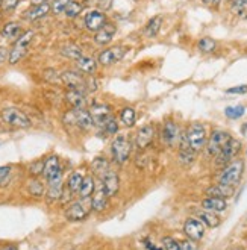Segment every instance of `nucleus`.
Listing matches in <instances>:
<instances>
[{
    "instance_id": "cd10ccee",
    "label": "nucleus",
    "mask_w": 247,
    "mask_h": 250,
    "mask_svg": "<svg viewBox=\"0 0 247 250\" xmlns=\"http://www.w3.org/2000/svg\"><path fill=\"white\" fill-rule=\"evenodd\" d=\"M26 187H27L29 194H31L32 197H37V199L42 197V196L46 194V191H47V188L44 187V184H42L38 178L29 179L27 184H26Z\"/></svg>"
},
{
    "instance_id": "b1692460",
    "label": "nucleus",
    "mask_w": 247,
    "mask_h": 250,
    "mask_svg": "<svg viewBox=\"0 0 247 250\" xmlns=\"http://www.w3.org/2000/svg\"><path fill=\"white\" fill-rule=\"evenodd\" d=\"M65 100H67V104L73 109H79V108H85L86 106L85 93L79 91V90H67Z\"/></svg>"
},
{
    "instance_id": "49530a36",
    "label": "nucleus",
    "mask_w": 247,
    "mask_h": 250,
    "mask_svg": "<svg viewBox=\"0 0 247 250\" xmlns=\"http://www.w3.org/2000/svg\"><path fill=\"white\" fill-rule=\"evenodd\" d=\"M9 61V50L3 46H0V65Z\"/></svg>"
},
{
    "instance_id": "412c9836",
    "label": "nucleus",
    "mask_w": 247,
    "mask_h": 250,
    "mask_svg": "<svg viewBox=\"0 0 247 250\" xmlns=\"http://www.w3.org/2000/svg\"><path fill=\"white\" fill-rule=\"evenodd\" d=\"M202 208L206 211H211V212H215V214H222L227 208V202H226V199H222V197L206 196L202 200Z\"/></svg>"
},
{
    "instance_id": "9d476101",
    "label": "nucleus",
    "mask_w": 247,
    "mask_h": 250,
    "mask_svg": "<svg viewBox=\"0 0 247 250\" xmlns=\"http://www.w3.org/2000/svg\"><path fill=\"white\" fill-rule=\"evenodd\" d=\"M126 52H127V47L124 46H112V47L103 49L97 56V62L103 67H109L115 62L122 61Z\"/></svg>"
},
{
    "instance_id": "6e6552de",
    "label": "nucleus",
    "mask_w": 247,
    "mask_h": 250,
    "mask_svg": "<svg viewBox=\"0 0 247 250\" xmlns=\"http://www.w3.org/2000/svg\"><path fill=\"white\" fill-rule=\"evenodd\" d=\"M181 137H182L181 126L173 119H167L163 123V127H161V141H163V144L167 146V147H176L181 143Z\"/></svg>"
},
{
    "instance_id": "f3484780",
    "label": "nucleus",
    "mask_w": 247,
    "mask_h": 250,
    "mask_svg": "<svg viewBox=\"0 0 247 250\" xmlns=\"http://www.w3.org/2000/svg\"><path fill=\"white\" fill-rule=\"evenodd\" d=\"M100 182L103 184V187L106 189V194L109 196V199L114 197V196H117L119 189H120V178H119V174L115 173L112 168H109L103 176H102Z\"/></svg>"
},
{
    "instance_id": "72a5a7b5",
    "label": "nucleus",
    "mask_w": 247,
    "mask_h": 250,
    "mask_svg": "<svg viewBox=\"0 0 247 250\" xmlns=\"http://www.w3.org/2000/svg\"><path fill=\"white\" fill-rule=\"evenodd\" d=\"M217 41L209 38V37H203L197 41V49L202 52V53H214L217 50Z\"/></svg>"
},
{
    "instance_id": "a211bd4d",
    "label": "nucleus",
    "mask_w": 247,
    "mask_h": 250,
    "mask_svg": "<svg viewBox=\"0 0 247 250\" xmlns=\"http://www.w3.org/2000/svg\"><path fill=\"white\" fill-rule=\"evenodd\" d=\"M85 200L81 199V202H75L71 203L70 207L65 209V218L68 222H82L90 214V209L83 205Z\"/></svg>"
},
{
    "instance_id": "dca6fc26",
    "label": "nucleus",
    "mask_w": 247,
    "mask_h": 250,
    "mask_svg": "<svg viewBox=\"0 0 247 250\" xmlns=\"http://www.w3.org/2000/svg\"><path fill=\"white\" fill-rule=\"evenodd\" d=\"M90 112L93 115L94 126H99V127L103 126L106 120L112 117V109L106 104H93L90 108Z\"/></svg>"
},
{
    "instance_id": "de8ad7c7",
    "label": "nucleus",
    "mask_w": 247,
    "mask_h": 250,
    "mask_svg": "<svg viewBox=\"0 0 247 250\" xmlns=\"http://www.w3.org/2000/svg\"><path fill=\"white\" fill-rule=\"evenodd\" d=\"M144 244H146V246H147V249H149V250H163V249H159V247H156L155 244L149 243V240H144Z\"/></svg>"
},
{
    "instance_id": "393cba45",
    "label": "nucleus",
    "mask_w": 247,
    "mask_h": 250,
    "mask_svg": "<svg viewBox=\"0 0 247 250\" xmlns=\"http://www.w3.org/2000/svg\"><path fill=\"white\" fill-rule=\"evenodd\" d=\"M60 171H62L61 168V163H60V158L56 155H50L46 161H44V170H42V176H44V179H50L52 176L58 174Z\"/></svg>"
},
{
    "instance_id": "a878e982",
    "label": "nucleus",
    "mask_w": 247,
    "mask_h": 250,
    "mask_svg": "<svg viewBox=\"0 0 247 250\" xmlns=\"http://www.w3.org/2000/svg\"><path fill=\"white\" fill-rule=\"evenodd\" d=\"M161 26H163V17L161 16H155L152 17L146 26H144L143 29V35L146 38H153L159 34V31H161Z\"/></svg>"
},
{
    "instance_id": "a19ab883",
    "label": "nucleus",
    "mask_w": 247,
    "mask_h": 250,
    "mask_svg": "<svg viewBox=\"0 0 247 250\" xmlns=\"http://www.w3.org/2000/svg\"><path fill=\"white\" fill-rule=\"evenodd\" d=\"M68 2H70V0H53V2L50 3L52 12L56 14V16H58V14H62L65 11L67 5H68Z\"/></svg>"
},
{
    "instance_id": "58836bf2",
    "label": "nucleus",
    "mask_w": 247,
    "mask_h": 250,
    "mask_svg": "<svg viewBox=\"0 0 247 250\" xmlns=\"http://www.w3.org/2000/svg\"><path fill=\"white\" fill-rule=\"evenodd\" d=\"M102 129H103V132L106 135H115L119 132V122H117V119L112 115L111 119H108L106 120V123L102 126Z\"/></svg>"
},
{
    "instance_id": "2eb2a0df",
    "label": "nucleus",
    "mask_w": 247,
    "mask_h": 250,
    "mask_svg": "<svg viewBox=\"0 0 247 250\" xmlns=\"http://www.w3.org/2000/svg\"><path fill=\"white\" fill-rule=\"evenodd\" d=\"M108 200H109V196L106 194V189L103 187V184L99 182L96 185V191L94 194L91 196V209L94 212H103L106 208H108Z\"/></svg>"
},
{
    "instance_id": "c85d7f7f",
    "label": "nucleus",
    "mask_w": 247,
    "mask_h": 250,
    "mask_svg": "<svg viewBox=\"0 0 247 250\" xmlns=\"http://www.w3.org/2000/svg\"><path fill=\"white\" fill-rule=\"evenodd\" d=\"M76 67L82 71V73H86V75H94L96 70H97V62L96 60H93L91 56H82L76 61Z\"/></svg>"
},
{
    "instance_id": "603ef678",
    "label": "nucleus",
    "mask_w": 247,
    "mask_h": 250,
    "mask_svg": "<svg viewBox=\"0 0 247 250\" xmlns=\"http://www.w3.org/2000/svg\"><path fill=\"white\" fill-rule=\"evenodd\" d=\"M2 17H3V16H2V12H0V20H2Z\"/></svg>"
},
{
    "instance_id": "2f4dec72",
    "label": "nucleus",
    "mask_w": 247,
    "mask_h": 250,
    "mask_svg": "<svg viewBox=\"0 0 247 250\" xmlns=\"http://www.w3.org/2000/svg\"><path fill=\"white\" fill-rule=\"evenodd\" d=\"M120 120L126 127H132L137 123V112L134 108L126 106L120 111Z\"/></svg>"
},
{
    "instance_id": "f704fd0d",
    "label": "nucleus",
    "mask_w": 247,
    "mask_h": 250,
    "mask_svg": "<svg viewBox=\"0 0 247 250\" xmlns=\"http://www.w3.org/2000/svg\"><path fill=\"white\" fill-rule=\"evenodd\" d=\"M91 167H93V171L99 176V178H102L111 167H109V163L103 158V156H97L93 159V163H91Z\"/></svg>"
},
{
    "instance_id": "4c0bfd02",
    "label": "nucleus",
    "mask_w": 247,
    "mask_h": 250,
    "mask_svg": "<svg viewBox=\"0 0 247 250\" xmlns=\"http://www.w3.org/2000/svg\"><path fill=\"white\" fill-rule=\"evenodd\" d=\"M230 11L237 17H243L247 12V0H232L230 2Z\"/></svg>"
},
{
    "instance_id": "f03ea898",
    "label": "nucleus",
    "mask_w": 247,
    "mask_h": 250,
    "mask_svg": "<svg viewBox=\"0 0 247 250\" xmlns=\"http://www.w3.org/2000/svg\"><path fill=\"white\" fill-rule=\"evenodd\" d=\"M243 173H244V161L241 158H237L220 170L219 176H217V182L235 188L243 178Z\"/></svg>"
},
{
    "instance_id": "0eeeda50",
    "label": "nucleus",
    "mask_w": 247,
    "mask_h": 250,
    "mask_svg": "<svg viewBox=\"0 0 247 250\" xmlns=\"http://www.w3.org/2000/svg\"><path fill=\"white\" fill-rule=\"evenodd\" d=\"M65 123H68L71 126H76L81 130H90L94 126V120H93L91 112L85 108L71 109L70 112H67Z\"/></svg>"
},
{
    "instance_id": "1a4fd4ad",
    "label": "nucleus",
    "mask_w": 247,
    "mask_h": 250,
    "mask_svg": "<svg viewBox=\"0 0 247 250\" xmlns=\"http://www.w3.org/2000/svg\"><path fill=\"white\" fill-rule=\"evenodd\" d=\"M2 120L12 126V127H17V129H27L32 126L31 119L19 108H6L2 111Z\"/></svg>"
},
{
    "instance_id": "7c9ffc66",
    "label": "nucleus",
    "mask_w": 247,
    "mask_h": 250,
    "mask_svg": "<svg viewBox=\"0 0 247 250\" xmlns=\"http://www.w3.org/2000/svg\"><path fill=\"white\" fill-rule=\"evenodd\" d=\"M61 55L65 56V58H68V60H75V61H78L79 58L83 56V52H82V49H81L79 46H76V44L68 42V44H65V46L61 49Z\"/></svg>"
},
{
    "instance_id": "f8f14e48",
    "label": "nucleus",
    "mask_w": 247,
    "mask_h": 250,
    "mask_svg": "<svg viewBox=\"0 0 247 250\" xmlns=\"http://www.w3.org/2000/svg\"><path fill=\"white\" fill-rule=\"evenodd\" d=\"M108 23V19H106V14L100 9H93V11H88L85 14L83 17V24L86 27V31L90 32H99L102 27Z\"/></svg>"
},
{
    "instance_id": "9b49d317",
    "label": "nucleus",
    "mask_w": 247,
    "mask_h": 250,
    "mask_svg": "<svg viewBox=\"0 0 247 250\" xmlns=\"http://www.w3.org/2000/svg\"><path fill=\"white\" fill-rule=\"evenodd\" d=\"M205 230H206V226L203 225L197 217H190V218L185 220L184 233H185L186 238L199 243L203 240V237H205Z\"/></svg>"
},
{
    "instance_id": "f257e3e1",
    "label": "nucleus",
    "mask_w": 247,
    "mask_h": 250,
    "mask_svg": "<svg viewBox=\"0 0 247 250\" xmlns=\"http://www.w3.org/2000/svg\"><path fill=\"white\" fill-rule=\"evenodd\" d=\"M185 135V140L188 143V146L191 147V150L196 152V153H200L205 150L206 147V143H208V129L206 126L200 123V122H194L188 126L184 132Z\"/></svg>"
},
{
    "instance_id": "79ce46f5",
    "label": "nucleus",
    "mask_w": 247,
    "mask_h": 250,
    "mask_svg": "<svg viewBox=\"0 0 247 250\" xmlns=\"http://www.w3.org/2000/svg\"><path fill=\"white\" fill-rule=\"evenodd\" d=\"M9 178H11V167L9 166L0 167V187H5Z\"/></svg>"
},
{
    "instance_id": "7ed1b4c3",
    "label": "nucleus",
    "mask_w": 247,
    "mask_h": 250,
    "mask_svg": "<svg viewBox=\"0 0 247 250\" xmlns=\"http://www.w3.org/2000/svg\"><path fill=\"white\" fill-rule=\"evenodd\" d=\"M241 147H243L241 141L238 138L232 137L226 143V146L222 149V152L214 158V167L222 170L223 167H226L227 164H230L232 161L238 158V153L241 152Z\"/></svg>"
},
{
    "instance_id": "37998d69",
    "label": "nucleus",
    "mask_w": 247,
    "mask_h": 250,
    "mask_svg": "<svg viewBox=\"0 0 247 250\" xmlns=\"http://www.w3.org/2000/svg\"><path fill=\"white\" fill-rule=\"evenodd\" d=\"M19 2H20V0H2V9L5 12H11V11H14L17 8Z\"/></svg>"
},
{
    "instance_id": "c03bdc74",
    "label": "nucleus",
    "mask_w": 247,
    "mask_h": 250,
    "mask_svg": "<svg viewBox=\"0 0 247 250\" xmlns=\"http://www.w3.org/2000/svg\"><path fill=\"white\" fill-rule=\"evenodd\" d=\"M227 94H247V83L246 85H238V86H232L226 90Z\"/></svg>"
},
{
    "instance_id": "3c124183",
    "label": "nucleus",
    "mask_w": 247,
    "mask_h": 250,
    "mask_svg": "<svg viewBox=\"0 0 247 250\" xmlns=\"http://www.w3.org/2000/svg\"><path fill=\"white\" fill-rule=\"evenodd\" d=\"M223 2V0H212V3H211V6H219L220 3Z\"/></svg>"
},
{
    "instance_id": "aec40b11",
    "label": "nucleus",
    "mask_w": 247,
    "mask_h": 250,
    "mask_svg": "<svg viewBox=\"0 0 247 250\" xmlns=\"http://www.w3.org/2000/svg\"><path fill=\"white\" fill-rule=\"evenodd\" d=\"M115 32H117V27H115V24L106 23L99 32L94 34V42L97 44V46H106V44H109L114 40Z\"/></svg>"
},
{
    "instance_id": "39448f33",
    "label": "nucleus",
    "mask_w": 247,
    "mask_h": 250,
    "mask_svg": "<svg viewBox=\"0 0 247 250\" xmlns=\"http://www.w3.org/2000/svg\"><path fill=\"white\" fill-rule=\"evenodd\" d=\"M232 138V135L229 134L227 130L225 129H214L209 137H208V143H206V147H205V153L209 156V158H215L222 152V149L226 146V143Z\"/></svg>"
},
{
    "instance_id": "4468645a",
    "label": "nucleus",
    "mask_w": 247,
    "mask_h": 250,
    "mask_svg": "<svg viewBox=\"0 0 247 250\" xmlns=\"http://www.w3.org/2000/svg\"><path fill=\"white\" fill-rule=\"evenodd\" d=\"M155 126L153 125H144L141 126L137 134H135V146L138 147L140 150L147 149V147L153 143L155 140Z\"/></svg>"
},
{
    "instance_id": "e433bc0d",
    "label": "nucleus",
    "mask_w": 247,
    "mask_h": 250,
    "mask_svg": "<svg viewBox=\"0 0 247 250\" xmlns=\"http://www.w3.org/2000/svg\"><path fill=\"white\" fill-rule=\"evenodd\" d=\"M244 114H246V106H243V105H234V106L225 108V115L230 120H238Z\"/></svg>"
},
{
    "instance_id": "8fccbe9b",
    "label": "nucleus",
    "mask_w": 247,
    "mask_h": 250,
    "mask_svg": "<svg viewBox=\"0 0 247 250\" xmlns=\"http://www.w3.org/2000/svg\"><path fill=\"white\" fill-rule=\"evenodd\" d=\"M0 250H17V247L16 246H5V247H2Z\"/></svg>"
},
{
    "instance_id": "5fc2aeb1",
    "label": "nucleus",
    "mask_w": 247,
    "mask_h": 250,
    "mask_svg": "<svg viewBox=\"0 0 247 250\" xmlns=\"http://www.w3.org/2000/svg\"><path fill=\"white\" fill-rule=\"evenodd\" d=\"M229 2H232V0H229Z\"/></svg>"
},
{
    "instance_id": "ddd939ff",
    "label": "nucleus",
    "mask_w": 247,
    "mask_h": 250,
    "mask_svg": "<svg viewBox=\"0 0 247 250\" xmlns=\"http://www.w3.org/2000/svg\"><path fill=\"white\" fill-rule=\"evenodd\" d=\"M61 81L64 82V85L68 88V90H79V91H83V93L88 90V85H90L88 81H85L82 78L81 73L73 71V70L64 71L61 75Z\"/></svg>"
},
{
    "instance_id": "423d86ee",
    "label": "nucleus",
    "mask_w": 247,
    "mask_h": 250,
    "mask_svg": "<svg viewBox=\"0 0 247 250\" xmlns=\"http://www.w3.org/2000/svg\"><path fill=\"white\" fill-rule=\"evenodd\" d=\"M32 38H34V31H26L16 40L12 49L9 50V64L11 65H16L17 62H20L26 56L27 49H29V46H31Z\"/></svg>"
},
{
    "instance_id": "5701e85b",
    "label": "nucleus",
    "mask_w": 247,
    "mask_h": 250,
    "mask_svg": "<svg viewBox=\"0 0 247 250\" xmlns=\"http://www.w3.org/2000/svg\"><path fill=\"white\" fill-rule=\"evenodd\" d=\"M235 188L234 187H227V185H223V184H214V185H209L206 189H205V194L209 196V197H222V199H227L234 194Z\"/></svg>"
},
{
    "instance_id": "864d4df0",
    "label": "nucleus",
    "mask_w": 247,
    "mask_h": 250,
    "mask_svg": "<svg viewBox=\"0 0 247 250\" xmlns=\"http://www.w3.org/2000/svg\"><path fill=\"white\" fill-rule=\"evenodd\" d=\"M0 8H2V0H0Z\"/></svg>"
},
{
    "instance_id": "c9c22d12",
    "label": "nucleus",
    "mask_w": 247,
    "mask_h": 250,
    "mask_svg": "<svg viewBox=\"0 0 247 250\" xmlns=\"http://www.w3.org/2000/svg\"><path fill=\"white\" fill-rule=\"evenodd\" d=\"M82 11H83V3L81 0H70L64 14L68 19H76Z\"/></svg>"
},
{
    "instance_id": "473e14b6",
    "label": "nucleus",
    "mask_w": 247,
    "mask_h": 250,
    "mask_svg": "<svg viewBox=\"0 0 247 250\" xmlns=\"http://www.w3.org/2000/svg\"><path fill=\"white\" fill-rule=\"evenodd\" d=\"M83 178L85 176L81 173V171H73L70 174V178H68V181H67V188L71 191V193H79V188H81V185H82V182H83Z\"/></svg>"
},
{
    "instance_id": "4be33fe9",
    "label": "nucleus",
    "mask_w": 247,
    "mask_h": 250,
    "mask_svg": "<svg viewBox=\"0 0 247 250\" xmlns=\"http://www.w3.org/2000/svg\"><path fill=\"white\" fill-rule=\"evenodd\" d=\"M194 217H197L200 222L205 225L206 228H219L220 223H222V220L219 217V214H215V212H211V211H206V209H196L194 212Z\"/></svg>"
},
{
    "instance_id": "c756f323",
    "label": "nucleus",
    "mask_w": 247,
    "mask_h": 250,
    "mask_svg": "<svg viewBox=\"0 0 247 250\" xmlns=\"http://www.w3.org/2000/svg\"><path fill=\"white\" fill-rule=\"evenodd\" d=\"M3 38L6 40H14V38H19L21 35V24L17 23V21H8L3 27L2 31H0Z\"/></svg>"
},
{
    "instance_id": "6ab92c4d",
    "label": "nucleus",
    "mask_w": 247,
    "mask_h": 250,
    "mask_svg": "<svg viewBox=\"0 0 247 250\" xmlns=\"http://www.w3.org/2000/svg\"><path fill=\"white\" fill-rule=\"evenodd\" d=\"M50 11H52L50 3L32 5L31 8H29V9L23 14V19L27 20V21H37V20L44 19Z\"/></svg>"
},
{
    "instance_id": "bb28decb",
    "label": "nucleus",
    "mask_w": 247,
    "mask_h": 250,
    "mask_svg": "<svg viewBox=\"0 0 247 250\" xmlns=\"http://www.w3.org/2000/svg\"><path fill=\"white\" fill-rule=\"evenodd\" d=\"M94 191H96V181H94V178H93L91 174L85 176L83 182H82V185L79 188V197L82 200H88L94 194Z\"/></svg>"
},
{
    "instance_id": "20e7f679",
    "label": "nucleus",
    "mask_w": 247,
    "mask_h": 250,
    "mask_svg": "<svg viewBox=\"0 0 247 250\" xmlns=\"http://www.w3.org/2000/svg\"><path fill=\"white\" fill-rule=\"evenodd\" d=\"M132 153V144L124 135H117L111 143V155L115 164L123 166Z\"/></svg>"
},
{
    "instance_id": "ea45409f",
    "label": "nucleus",
    "mask_w": 247,
    "mask_h": 250,
    "mask_svg": "<svg viewBox=\"0 0 247 250\" xmlns=\"http://www.w3.org/2000/svg\"><path fill=\"white\" fill-rule=\"evenodd\" d=\"M163 249L164 250H184L182 249V241L171 238V237H165L163 238Z\"/></svg>"
},
{
    "instance_id": "09e8293b",
    "label": "nucleus",
    "mask_w": 247,
    "mask_h": 250,
    "mask_svg": "<svg viewBox=\"0 0 247 250\" xmlns=\"http://www.w3.org/2000/svg\"><path fill=\"white\" fill-rule=\"evenodd\" d=\"M41 3H49L47 0H32V5H41Z\"/></svg>"
},
{
    "instance_id": "a18cd8bd",
    "label": "nucleus",
    "mask_w": 247,
    "mask_h": 250,
    "mask_svg": "<svg viewBox=\"0 0 247 250\" xmlns=\"http://www.w3.org/2000/svg\"><path fill=\"white\" fill-rule=\"evenodd\" d=\"M182 241V249L184 250H197V243L186 238V240H181Z\"/></svg>"
}]
</instances>
